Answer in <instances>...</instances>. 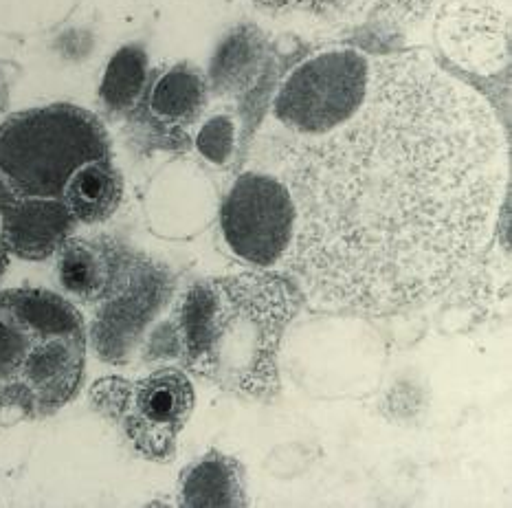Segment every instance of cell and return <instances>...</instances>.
Listing matches in <instances>:
<instances>
[{
	"label": "cell",
	"instance_id": "6",
	"mask_svg": "<svg viewBox=\"0 0 512 508\" xmlns=\"http://www.w3.org/2000/svg\"><path fill=\"white\" fill-rule=\"evenodd\" d=\"M295 205L288 187L273 176L247 172L233 183L220 212L229 249L253 267L284 262L295 236Z\"/></svg>",
	"mask_w": 512,
	"mask_h": 508
},
{
	"label": "cell",
	"instance_id": "11",
	"mask_svg": "<svg viewBox=\"0 0 512 508\" xmlns=\"http://www.w3.org/2000/svg\"><path fill=\"white\" fill-rule=\"evenodd\" d=\"M58 278L62 289L75 300L95 302L110 284V264L104 253L86 240H66L60 247Z\"/></svg>",
	"mask_w": 512,
	"mask_h": 508
},
{
	"label": "cell",
	"instance_id": "12",
	"mask_svg": "<svg viewBox=\"0 0 512 508\" xmlns=\"http://www.w3.org/2000/svg\"><path fill=\"white\" fill-rule=\"evenodd\" d=\"M148 62L139 47H124L110 60L104 82L102 99L110 110H128L137 104L146 88Z\"/></svg>",
	"mask_w": 512,
	"mask_h": 508
},
{
	"label": "cell",
	"instance_id": "14",
	"mask_svg": "<svg viewBox=\"0 0 512 508\" xmlns=\"http://www.w3.org/2000/svg\"><path fill=\"white\" fill-rule=\"evenodd\" d=\"M9 267V256H7V249L0 247V280H3V275Z\"/></svg>",
	"mask_w": 512,
	"mask_h": 508
},
{
	"label": "cell",
	"instance_id": "5",
	"mask_svg": "<svg viewBox=\"0 0 512 508\" xmlns=\"http://www.w3.org/2000/svg\"><path fill=\"white\" fill-rule=\"evenodd\" d=\"M372 60L354 49L319 53L295 66L273 102V117L302 139L328 135L359 113Z\"/></svg>",
	"mask_w": 512,
	"mask_h": 508
},
{
	"label": "cell",
	"instance_id": "2",
	"mask_svg": "<svg viewBox=\"0 0 512 508\" xmlns=\"http://www.w3.org/2000/svg\"><path fill=\"white\" fill-rule=\"evenodd\" d=\"M108 135L93 113L71 104L33 108L0 126L3 247L44 260L71 236L66 187L82 165L108 159Z\"/></svg>",
	"mask_w": 512,
	"mask_h": 508
},
{
	"label": "cell",
	"instance_id": "13",
	"mask_svg": "<svg viewBox=\"0 0 512 508\" xmlns=\"http://www.w3.org/2000/svg\"><path fill=\"white\" fill-rule=\"evenodd\" d=\"M196 148L211 163H227L233 150H236V126H233L231 117L218 115L214 119H209L198 132Z\"/></svg>",
	"mask_w": 512,
	"mask_h": 508
},
{
	"label": "cell",
	"instance_id": "3",
	"mask_svg": "<svg viewBox=\"0 0 512 508\" xmlns=\"http://www.w3.org/2000/svg\"><path fill=\"white\" fill-rule=\"evenodd\" d=\"M295 313V293L280 275L196 282L174 313L181 359L225 392L266 399L280 388L277 355Z\"/></svg>",
	"mask_w": 512,
	"mask_h": 508
},
{
	"label": "cell",
	"instance_id": "10",
	"mask_svg": "<svg viewBox=\"0 0 512 508\" xmlns=\"http://www.w3.org/2000/svg\"><path fill=\"white\" fill-rule=\"evenodd\" d=\"M207 88L203 77L189 66H174L163 73L150 93V110L163 124L185 126L203 113Z\"/></svg>",
	"mask_w": 512,
	"mask_h": 508
},
{
	"label": "cell",
	"instance_id": "15",
	"mask_svg": "<svg viewBox=\"0 0 512 508\" xmlns=\"http://www.w3.org/2000/svg\"><path fill=\"white\" fill-rule=\"evenodd\" d=\"M258 3H262V5H284L286 0H258Z\"/></svg>",
	"mask_w": 512,
	"mask_h": 508
},
{
	"label": "cell",
	"instance_id": "7",
	"mask_svg": "<svg viewBox=\"0 0 512 508\" xmlns=\"http://www.w3.org/2000/svg\"><path fill=\"white\" fill-rule=\"evenodd\" d=\"M194 410V385L181 370H157L130 385L124 401V432L150 460H168Z\"/></svg>",
	"mask_w": 512,
	"mask_h": 508
},
{
	"label": "cell",
	"instance_id": "4",
	"mask_svg": "<svg viewBox=\"0 0 512 508\" xmlns=\"http://www.w3.org/2000/svg\"><path fill=\"white\" fill-rule=\"evenodd\" d=\"M86 330L77 308L42 289L0 293V407L49 416L80 390Z\"/></svg>",
	"mask_w": 512,
	"mask_h": 508
},
{
	"label": "cell",
	"instance_id": "1",
	"mask_svg": "<svg viewBox=\"0 0 512 508\" xmlns=\"http://www.w3.org/2000/svg\"><path fill=\"white\" fill-rule=\"evenodd\" d=\"M297 223L286 267L321 304L392 313L440 295L480 253L506 187L484 99L425 55L372 60L348 124L282 163Z\"/></svg>",
	"mask_w": 512,
	"mask_h": 508
},
{
	"label": "cell",
	"instance_id": "9",
	"mask_svg": "<svg viewBox=\"0 0 512 508\" xmlns=\"http://www.w3.org/2000/svg\"><path fill=\"white\" fill-rule=\"evenodd\" d=\"M124 183L115 170V165L108 159H97L82 165L73 174V179L66 187L64 203L69 207L75 223H102L113 216L121 201Z\"/></svg>",
	"mask_w": 512,
	"mask_h": 508
},
{
	"label": "cell",
	"instance_id": "8",
	"mask_svg": "<svg viewBox=\"0 0 512 508\" xmlns=\"http://www.w3.org/2000/svg\"><path fill=\"white\" fill-rule=\"evenodd\" d=\"M178 504L187 508L247 506V480L236 458L211 451L185 467L178 480Z\"/></svg>",
	"mask_w": 512,
	"mask_h": 508
}]
</instances>
